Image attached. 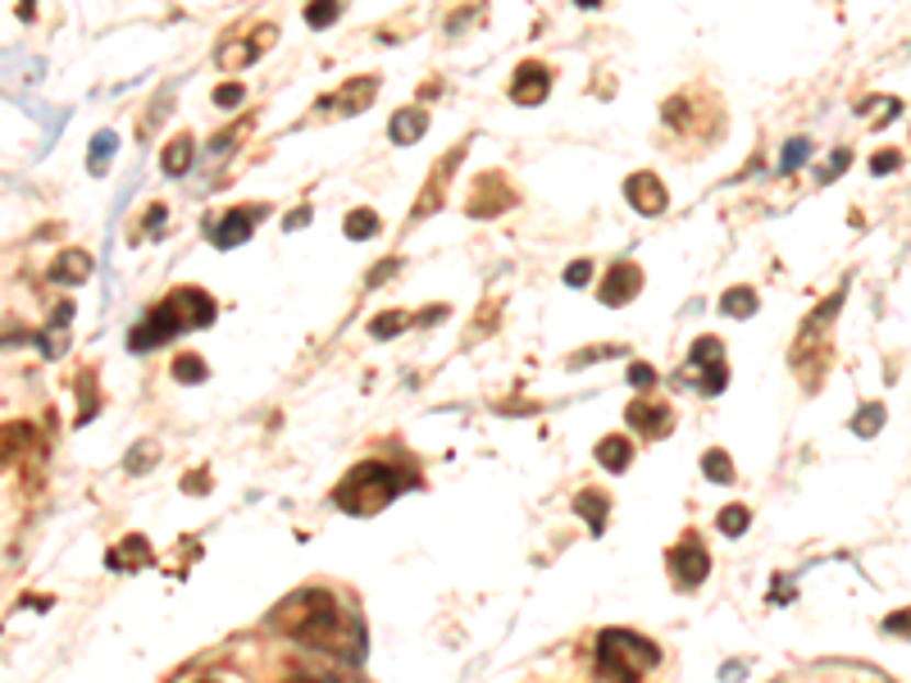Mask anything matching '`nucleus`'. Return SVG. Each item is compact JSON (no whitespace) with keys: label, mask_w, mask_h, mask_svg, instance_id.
<instances>
[{"label":"nucleus","mask_w":911,"mask_h":683,"mask_svg":"<svg viewBox=\"0 0 911 683\" xmlns=\"http://www.w3.org/2000/svg\"><path fill=\"white\" fill-rule=\"evenodd\" d=\"M283 683H319V679H306V674H292V679H283Z\"/></svg>","instance_id":"obj_40"},{"label":"nucleus","mask_w":911,"mask_h":683,"mask_svg":"<svg viewBox=\"0 0 911 683\" xmlns=\"http://www.w3.org/2000/svg\"><path fill=\"white\" fill-rule=\"evenodd\" d=\"M182 488H188V492H205L210 483H205V474H188V483H182Z\"/></svg>","instance_id":"obj_39"},{"label":"nucleus","mask_w":911,"mask_h":683,"mask_svg":"<svg viewBox=\"0 0 911 683\" xmlns=\"http://www.w3.org/2000/svg\"><path fill=\"white\" fill-rule=\"evenodd\" d=\"M885 634H898V638H911V611H893L885 619Z\"/></svg>","instance_id":"obj_32"},{"label":"nucleus","mask_w":911,"mask_h":683,"mask_svg":"<svg viewBox=\"0 0 911 683\" xmlns=\"http://www.w3.org/2000/svg\"><path fill=\"white\" fill-rule=\"evenodd\" d=\"M424 128H429V119H424V110H397L392 114V142L397 146H410V142H419L424 137Z\"/></svg>","instance_id":"obj_13"},{"label":"nucleus","mask_w":911,"mask_h":683,"mask_svg":"<svg viewBox=\"0 0 911 683\" xmlns=\"http://www.w3.org/2000/svg\"><path fill=\"white\" fill-rule=\"evenodd\" d=\"M588 278H593V265H588V260H574V265L565 269V283H570V288H584Z\"/></svg>","instance_id":"obj_33"},{"label":"nucleus","mask_w":911,"mask_h":683,"mask_svg":"<svg viewBox=\"0 0 911 683\" xmlns=\"http://www.w3.org/2000/svg\"><path fill=\"white\" fill-rule=\"evenodd\" d=\"M192 155H196L192 137H173V142L165 146V155H160V169H165L169 178H178V173H188V169H192Z\"/></svg>","instance_id":"obj_14"},{"label":"nucleus","mask_w":911,"mask_h":683,"mask_svg":"<svg viewBox=\"0 0 911 683\" xmlns=\"http://www.w3.org/2000/svg\"><path fill=\"white\" fill-rule=\"evenodd\" d=\"M702 470H707L711 483H734V460H729L720 447H711V451L702 456Z\"/></svg>","instance_id":"obj_23"},{"label":"nucleus","mask_w":911,"mask_h":683,"mask_svg":"<svg viewBox=\"0 0 911 683\" xmlns=\"http://www.w3.org/2000/svg\"><path fill=\"white\" fill-rule=\"evenodd\" d=\"M370 101H374V78H360L351 91H342V97H338V105H342L347 114H360Z\"/></svg>","instance_id":"obj_24"},{"label":"nucleus","mask_w":911,"mask_h":683,"mask_svg":"<svg viewBox=\"0 0 911 683\" xmlns=\"http://www.w3.org/2000/svg\"><path fill=\"white\" fill-rule=\"evenodd\" d=\"M27 443H33V428H27V424H5V428H0V470H5L14 456H23Z\"/></svg>","instance_id":"obj_15"},{"label":"nucleus","mask_w":911,"mask_h":683,"mask_svg":"<svg viewBox=\"0 0 911 683\" xmlns=\"http://www.w3.org/2000/svg\"><path fill=\"white\" fill-rule=\"evenodd\" d=\"M402 324H410V315H402V310H387V315H379V320L370 324V333H374V337H397Z\"/></svg>","instance_id":"obj_28"},{"label":"nucleus","mask_w":911,"mask_h":683,"mask_svg":"<svg viewBox=\"0 0 911 683\" xmlns=\"http://www.w3.org/2000/svg\"><path fill=\"white\" fill-rule=\"evenodd\" d=\"M638 292H643V269H638V265L620 260V265L606 269V278H601V305H625Z\"/></svg>","instance_id":"obj_7"},{"label":"nucleus","mask_w":911,"mask_h":683,"mask_svg":"<svg viewBox=\"0 0 911 683\" xmlns=\"http://www.w3.org/2000/svg\"><path fill=\"white\" fill-rule=\"evenodd\" d=\"M885 428V406H862V415H853V433L857 438H875Z\"/></svg>","instance_id":"obj_25"},{"label":"nucleus","mask_w":911,"mask_h":683,"mask_svg":"<svg viewBox=\"0 0 911 683\" xmlns=\"http://www.w3.org/2000/svg\"><path fill=\"white\" fill-rule=\"evenodd\" d=\"M201 683H205V679H201Z\"/></svg>","instance_id":"obj_41"},{"label":"nucleus","mask_w":911,"mask_h":683,"mask_svg":"<svg viewBox=\"0 0 911 683\" xmlns=\"http://www.w3.org/2000/svg\"><path fill=\"white\" fill-rule=\"evenodd\" d=\"M256 214H260V210H228L224 220H215V228H210V242L224 246V251H228V246H237V242H247Z\"/></svg>","instance_id":"obj_10"},{"label":"nucleus","mask_w":911,"mask_h":683,"mask_svg":"<svg viewBox=\"0 0 911 683\" xmlns=\"http://www.w3.org/2000/svg\"><path fill=\"white\" fill-rule=\"evenodd\" d=\"M843 169H847V150H839V155H834V160H830V169H825V173H820V182H830V178H839Z\"/></svg>","instance_id":"obj_36"},{"label":"nucleus","mask_w":911,"mask_h":683,"mask_svg":"<svg viewBox=\"0 0 911 683\" xmlns=\"http://www.w3.org/2000/svg\"><path fill=\"white\" fill-rule=\"evenodd\" d=\"M160 224H169V210H165V205H150V210H146V237H156Z\"/></svg>","instance_id":"obj_34"},{"label":"nucleus","mask_w":911,"mask_h":683,"mask_svg":"<svg viewBox=\"0 0 911 683\" xmlns=\"http://www.w3.org/2000/svg\"><path fill=\"white\" fill-rule=\"evenodd\" d=\"M269 625L296 642L315 647V651H347V619H342L338 602H333V593H324V587H301V593H292L273 611Z\"/></svg>","instance_id":"obj_1"},{"label":"nucleus","mask_w":911,"mask_h":683,"mask_svg":"<svg viewBox=\"0 0 911 683\" xmlns=\"http://www.w3.org/2000/svg\"><path fill=\"white\" fill-rule=\"evenodd\" d=\"M889 169H898V155H875L870 160V173H889Z\"/></svg>","instance_id":"obj_37"},{"label":"nucleus","mask_w":911,"mask_h":683,"mask_svg":"<svg viewBox=\"0 0 911 683\" xmlns=\"http://www.w3.org/2000/svg\"><path fill=\"white\" fill-rule=\"evenodd\" d=\"M342 233H347L351 242L374 237V233H379V214H374V210H351V214H347V224H342Z\"/></svg>","instance_id":"obj_21"},{"label":"nucleus","mask_w":911,"mask_h":683,"mask_svg":"<svg viewBox=\"0 0 911 683\" xmlns=\"http://www.w3.org/2000/svg\"><path fill=\"white\" fill-rule=\"evenodd\" d=\"M574 511L588 519V529H593V534H601V529H606V511H611V502H606L601 492H580V496H574Z\"/></svg>","instance_id":"obj_16"},{"label":"nucleus","mask_w":911,"mask_h":683,"mask_svg":"<svg viewBox=\"0 0 911 683\" xmlns=\"http://www.w3.org/2000/svg\"><path fill=\"white\" fill-rule=\"evenodd\" d=\"M671 574H675V583L684 587V593H693V587L711 574V551H702V542L688 534V538L671 551Z\"/></svg>","instance_id":"obj_6"},{"label":"nucleus","mask_w":911,"mask_h":683,"mask_svg":"<svg viewBox=\"0 0 911 683\" xmlns=\"http://www.w3.org/2000/svg\"><path fill=\"white\" fill-rule=\"evenodd\" d=\"M625 197H629V205H633L638 214H661L665 205H671V192L661 188V178H656V173H633V178L625 182Z\"/></svg>","instance_id":"obj_8"},{"label":"nucleus","mask_w":911,"mask_h":683,"mask_svg":"<svg viewBox=\"0 0 911 683\" xmlns=\"http://www.w3.org/2000/svg\"><path fill=\"white\" fill-rule=\"evenodd\" d=\"M87 278H91V256H82V251H65L50 265V283L74 288V283H87Z\"/></svg>","instance_id":"obj_12"},{"label":"nucleus","mask_w":911,"mask_h":683,"mask_svg":"<svg viewBox=\"0 0 911 683\" xmlns=\"http://www.w3.org/2000/svg\"><path fill=\"white\" fill-rule=\"evenodd\" d=\"M241 97H247V91H241V82H224V87H215V105H241Z\"/></svg>","instance_id":"obj_31"},{"label":"nucleus","mask_w":911,"mask_h":683,"mask_svg":"<svg viewBox=\"0 0 911 683\" xmlns=\"http://www.w3.org/2000/svg\"><path fill=\"white\" fill-rule=\"evenodd\" d=\"M629 424L643 433V438H661V433H671V424H675V415H671V406H652V401H633L629 406Z\"/></svg>","instance_id":"obj_11"},{"label":"nucleus","mask_w":911,"mask_h":683,"mask_svg":"<svg viewBox=\"0 0 911 683\" xmlns=\"http://www.w3.org/2000/svg\"><path fill=\"white\" fill-rule=\"evenodd\" d=\"M597 460L606 464V470H629V460H633V443L629 438H601L597 443Z\"/></svg>","instance_id":"obj_17"},{"label":"nucleus","mask_w":911,"mask_h":683,"mask_svg":"<svg viewBox=\"0 0 911 683\" xmlns=\"http://www.w3.org/2000/svg\"><path fill=\"white\" fill-rule=\"evenodd\" d=\"M697 374V388L702 392H720L724 388V351L716 337H697L693 356H688V379Z\"/></svg>","instance_id":"obj_5"},{"label":"nucleus","mask_w":911,"mask_h":683,"mask_svg":"<svg viewBox=\"0 0 911 683\" xmlns=\"http://www.w3.org/2000/svg\"><path fill=\"white\" fill-rule=\"evenodd\" d=\"M306 220H311V210H292L283 228H306Z\"/></svg>","instance_id":"obj_38"},{"label":"nucleus","mask_w":911,"mask_h":683,"mask_svg":"<svg viewBox=\"0 0 911 683\" xmlns=\"http://www.w3.org/2000/svg\"><path fill=\"white\" fill-rule=\"evenodd\" d=\"M215 320V301H210L201 288H178L173 296H165L150 315L128 333V347L133 351H150V347H160V342L178 337V333H188V328H201Z\"/></svg>","instance_id":"obj_2"},{"label":"nucleus","mask_w":911,"mask_h":683,"mask_svg":"<svg viewBox=\"0 0 911 683\" xmlns=\"http://www.w3.org/2000/svg\"><path fill=\"white\" fill-rule=\"evenodd\" d=\"M747 524H752L747 506H724V511L716 515V529H720L724 538H739V534H747Z\"/></svg>","instance_id":"obj_22"},{"label":"nucleus","mask_w":911,"mask_h":683,"mask_svg":"<svg viewBox=\"0 0 911 683\" xmlns=\"http://www.w3.org/2000/svg\"><path fill=\"white\" fill-rule=\"evenodd\" d=\"M256 51L260 46H228V51H220V65L224 69H237V65H247V59H256Z\"/></svg>","instance_id":"obj_30"},{"label":"nucleus","mask_w":911,"mask_h":683,"mask_svg":"<svg viewBox=\"0 0 911 683\" xmlns=\"http://www.w3.org/2000/svg\"><path fill=\"white\" fill-rule=\"evenodd\" d=\"M402 488H410V479L402 470H392V464H383V460H364L338 483L333 502H338L347 515H379Z\"/></svg>","instance_id":"obj_3"},{"label":"nucleus","mask_w":911,"mask_h":683,"mask_svg":"<svg viewBox=\"0 0 911 683\" xmlns=\"http://www.w3.org/2000/svg\"><path fill=\"white\" fill-rule=\"evenodd\" d=\"M173 379L178 383H201L205 379V360L201 356H178L173 360Z\"/></svg>","instance_id":"obj_27"},{"label":"nucleus","mask_w":911,"mask_h":683,"mask_svg":"<svg viewBox=\"0 0 911 683\" xmlns=\"http://www.w3.org/2000/svg\"><path fill=\"white\" fill-rule=\"evenodd\" d=\"M114 146H119V137H114L110 128H105V133H97V142H91V155H87V169H91V173H97V178H101V173L110 169V155H114Z\"/></svg>","instance_id":"obj_20"},{"label":"nucleus","mask_w":911,"mask_h":683,"mask_svg":"<svg viewBox=\"0 0 911 683\" xmlns=\"http://www.w3.org/2000/svg\"><path fill=\"white\" fill-rule=\"evenodd\" d=\"M807 155H811V142L807 137H794V142L784 146V155H779V173H794L807 160Z\"/></svg>","instance_id":"obj_26"},{"label":"nucleus","mask_w":911,"mask_h":683,"mask_svg":"<svg viewBox=\"0 0 911 683\" xmlns=\"http://www.w3.org/2000/svg\"><path fill=\"white\" fill-rule=\"evenodd\" d=\"M720 310H724L729 320H747V315H756V292L752 288H729L724 301H720Z\"/></svg>","instance_id":"obj_18"},{"label":"nucleus","mask_w":911,"mask_h":683,"mask_svg":"<svg viewBox=\"0 0 911 683\" xmlns=\"http://www.w3.org/2000/svg\"><path fill=\"white\" fill-rule=\"evenodd\" d=\"M552 82H547V69L542 65H520L515 69V82H510V101L515 105H542Z\"/></svg>","instance_id":"obj_9"},{"label":"nucleus","mask_w":911,"mask_h":683,"mask_svg":"<svg viewBox=\"0 0 911 683\" xmlns=\"http://www.w3.org/2000/svg\"><path fill=\"white\" fill-rule=\"evenodd\" d=\"M629 383H633V388H652V383H656V374H652L648 365H633V369H629Z\"/></svg>","instance_id":"obj_35"},{"label":"nucleus","mask_w":911,"mask_h":683,"mask_svg":"<svg viewBox=\"0 0 911 683\" xmlns=\"http://www.w3.org/2000/svg\"><path fill=\"white\" fill-rule=\"evenodd\" d=\"M656 665H661V647L629 629H606L597 638V674H606L611 683H638Z\"/></svg>","instance_id":"obj_4"},{"label":"nucleus","mask_w":911,"mask_h":683,"mask_svg":"<svg viewBox=\"0 0 911 683\" xmlns=\"http://www.w3.org/2000/svg\"><path fill=\"white\" fill-rule=\"evenodd\" d=\"M150 561V551H146V538H128V542H119L110 551V566L114 570H124V566H146Z\"/></svg>","instance_id":"obj_19"},{"label":"nucleus","mask_w":911,"mask_h":683,"mask_svg":"<svg viewBox=\"0 0 911 683\" xmlns=\"http://www.w3.org/2000/svg\"><path fill=\"white\" fill-rule=\"evenodd\" d=\"M338 14H342V5L324 0V5H311V10H306V23H311V27H328V23H338Z\"/></svg>","instance_id":"obj_29"}]
</instances>
